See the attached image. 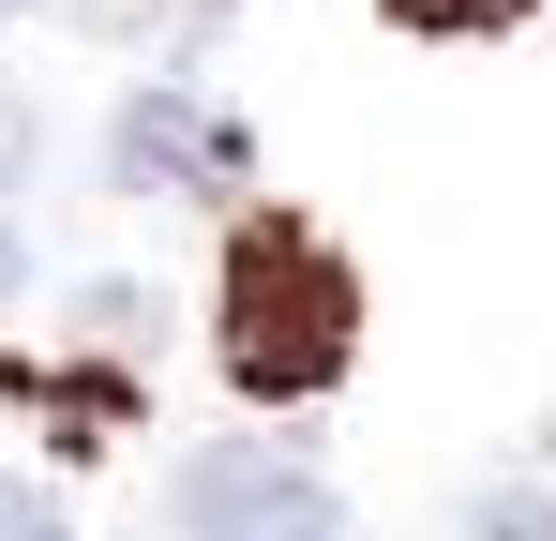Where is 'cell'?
<instances>
[{
  "instance_id": "obj_1",
  "label": "cell",
  "mask_w": 556,
  "mask_h": 541,
  "mask_svg": "<svg viewBox=\"0 0 556 541\" xmlns=\"http://www.w3.org/2000/svg\"><path fill=\"white\" fill-rule=\"evenodd\" d=\"M211 331H226V376H241L256 406H316V391L362 361V270L331 256L301 211H241Z\"/></svg>"
},
{
  "instance_id": "obj_2",
  "label": "cell",
  "mask_w": 556,
  "mask_h": 541,
  "mask_svg": "<svg viewBox=\"0 0 556 541\" xmlns=\"http://www.w3.org/2000/svg\"><path fill=\"white\" fill-rule=\"evenodd\" d=\"M166 527L181 541H346V496H331L316 451H286V437H211L166 481Z\"/></svg>"
},
{
  "instance_id": "obj_3",
  "label": "cell",
  "mask_w": 556,
  "mask_h": 541,
  "mask_svg": "<svg viewBox=\"0 0 556 541\" xmlns=\"http://www.w3.org/2000/svg\"><path fill=\"white\" fill-rule=\"evenodd\" d=\"M105 166L136 180V196H241V105H211V90H136L121 136H105Z\"/></svg>"
},
{
  "instance_id": "obj_4",
  "label": "cell",
  "mask_w": 556,
  "mask_h": 541,
  "mask_svg": "<svg viewBox=\"0 0 556 541\" xmlns=\"http://www.w3.org/2000/svg\"><path fill=\"white\" fill-rule=\"evenodd\" d=\"M466 541H556V496L542 481H496V496H466Z\"/></svg>"
},
{
  "instance_id": "obj_5",
  "label": "cell",
  "mask_w": 556,
  "mask_h": 541,
  "mask_svg": "<svg viewBox=\"0 0 556 541\" xmlns=\"http://www.w3.org/2000/svg\"><path fill=\"white\" fill-rule=\"evenodd\" d=\"M376 15H391V30H511V15H527V0H376Z\"/></svg>"
},
{
  "instance_id": "obj_6",
  "label": "cell",
  "mask_w": 556,
  "mask_h": 541,
  "mask_svg": "<svg viewBox=\"0 0 556 541\" xmlns=\"http://www.w3.org/2000/svg\"><path fill=\"white\" fill-rule=\"evenodd\" d=\"M0 541H76V527H61V496H46L30 466H0Z\"/></svg>"
},
{
  "instance_id": "obj_7",
  "label": "cell",
  "mask_w": 556,
  "mask_h": 541,
  "mask_svg": "<svg viewBox=\"0 0 556 541\" xmlns=\"http://www.w3.org/2000/svg\"><path fill=\"white\" fill-rule=\"evenodd\" d=\"M46 166V121H30V90H0V196Z\"/></svg>"
},
{
  "instance_id": "obj_8",
  "label": "cell",
  "mask_w": 556,
  "mask_h": 541,
  "mask_svg": "<svg viewBox=\"0 0 556 541\" xmlns=\"http://www.w3.org/2000/svg\"><path fill=\"white\" fill-rule=\"evenodd\" d=\"M15 270H30V256H15V226H0V301H15Z\"/></svg>"
},
{
  "instance_id": "obj_9",
  "label": "cell",
  "mask_w": 556,
  "mask_h": 541,
  "mask_svg": "<svg viewBox=\"0 0 556 541\" xmlns=\"http://www.w3.org/2000/svg\"><path fill=\"white\" fill-rule=\"evenodd\" d=\"M30 15H46V0H30Z\"/></svg>"
}]
</instances>
